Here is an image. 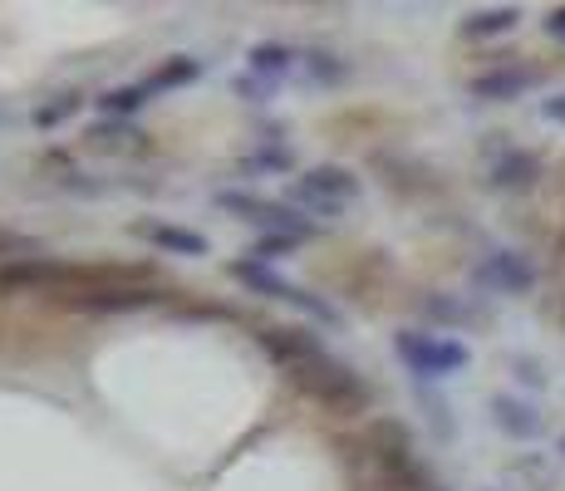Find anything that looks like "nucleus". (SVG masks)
<instances>
[{"mask_svg":"<svg viewBox=\"0 0 565 491\" xmlns=\"http://www.w3.org/2000/svg\"><path fill=\"white\" fill-rule=\"evenodd\" d=\"M286 378H290V388H300L306 398L320 403L324 413H334V418H360V413H369V403H374V388H369L350 364H340L330 349L310 354L306 364L286 369Z\"/></svg>","mask_w":565,"mask_h":491,"instance_id":"nucleus-1","label":"nucleus"},{"mask_svg":"<svg viewBox=\"0 0 565 491\" xmlns=\"http://www.w3.org/2000/svg\"><path fill=\"white\" fill-rule=\"evenodd\" d=\"M394 354L418 384H438V378H452L472 364V349L462 340H452V334H438V330H398Z\"/></svg>","mask_w":565,"mask_h":491,"instance_id":"nucleus-2","label":"nucleus"},{"mask_svg":"<svg viewBox=\"0 0 565 491\" xmlns=\"http://www.w3.org/2000/svg\"><path fill=\"white\" fill-rule=\"evenodd\" d=\"M364 196V182L354 178L344 162H315L296 182H290V202L310 216H340L344 206H354Z\"/></svg>","mask_w":565,"mask_h":491,"instance_id":"nucleus-3","label":"nucleus"},{"mask_svg":"<svg viewBox=\"0 0 565 491\" xmlns=\"http://www.w3.org/2000/svg\"><path fill=\"white\" fill-rule=\"evenodd\" d=\"M232 280L236 286H246L252 295H266V300H280V305H290V310H300V314H310V320H320V324H334L340 320V310H334L330 300H320L315 290L306 286H296V280H286L276 266H266V260H252V256H242V260H232Z\"/></svg>","mask_w":565,"mask_h":491,"instance_id":"nucleus-4","label":"nucleus"},{"mask_svg":"<svg viewBox=\"0 0 565 491\" xmlns=\"http://www.w3.org/2000/svg\"><path fill=\"white\" fill-rule=\"evenodd\" d=\"M226 216H242V222H256L260 232H280L296 236V242H315L320 236V222H310V212H300L296 202H270V196H252L242 188H222L212 196Z\"/></svg>","mask_w":565,"mask_h":491,"instance_id":"nucleus-5","label":"nucleus"},{"mask_svg":"<svg viewBox=\"0 0 565 491\" xmlns=\"http://www.w3.org/2000/svg\"><path fill=\"white\" fill-rule=\"evenodd\" d=\"M472 280L492 295H531L536 290V266H531L526 256H516V250H492V256H482V266L472 270Z\"/></svg>","mask_w":565,"mask_h":491,"instance_id":"nucleus-6","label":"nucleus"},{"mask_svg":"<svg viewBox=\"0 0 565 491\" xmlns=\"http://www.w3.org/2000/svg\"><path fill=\"white\" fill-rule=\"evenodd\" d=\"M256 344H260V354L270 359V364L280 369V374H286V369H296V364H306L310 354H320V334L315 330H306V324H266V330L256 334Z\"/></svg>","mask_w":565,"mask_h":491,"instance_id":"nucleus-7","label":"nucleus"},{"mask_svg":"<svg viewBox=\"0 0 565 491\" xmlns=\"http://www.w3.org/2000/svg\"><path fill=\"white\" fill-rule=\"evenodd\" d=\"M541 84L536 70H526V64H497V70L477 74L472 84H467V94L482 98V104H512V98L531 94Z\"/></svg>","mask_w":565,"mask_h":491,"instance_id":"nucleus-8","label":"nucleus"},{"mask_svg":"<svg viewBox=\"0 0 565 491\" xmlns=\"http://www.w3.org/2000/svg\"><path fill=\"white\" fill-rule=\"evenodd\" d=\"M162 295L153 286H108L94 295H74V300H60L64 310H79V314H124V310H148L158 305Z\"/></svg>","mask_w":565,"mask_h":491,"instance_id":"nucleus-9","label":"nucleus"},{"mask_svg":"<svg viewBox=\"0 0 565 491\" xmlns=\"http://www.w3.org/2000/svg\"><path fill=\"white\" fill-rule=\"evenodd\" d=\"M134 236L138 242H148L162 256H188V260H202L212 256V242H206L202 232H192V226H172V222H134Z\"/></svg>","mask_w":565,"mask_h":491,"instance_id":"nucleus-10","label":"nucleus"},{"mask_svg":"<svg viewBox=\"0 0 565 491\" xmlns=\"http://www.w3.org/2000/svg\"><path fill=\"white\" fill-rule=\"evenodd\" d=\"M84 143L94 152H114V158H124V152H153V138H148L143 128L124 124V118H94V124L84 128Z\"/></svg>","mask_w":565,"mask_h":491,"instance_id":"nucleus-11","label":"nucleus"},{"mask_svg":"<svg viewBox=\"0 0 565 491\" xmlns=\"http://www.w3.org/2000/svg\"><path fill=\"white\" fill-rule=\"evenodd\" d=\"M246 74H256V79L280 89L290 74H300V50L286 45V40H260V45L246 50Z\"/></svg>","mask_w":565,"mask_h":491,"instance_id":"nucleus-12","label":"nucleus"},{"mask_svg":"<svg viewBox=\"0 0 565 491\" xmlns=\"http://www.w3.org/2000/svg\"><path fill=\"white\" fill-rule=\"evenodd\" d=\"M418 314L433 324V330H467V324H482V310L467 305L462 295H448V290H428L418 300Z\"/></svg>","mask_w":565,"mask_h":491,"instance_id":"nucleus-13","label":"nucleus"},{"mask_svg":"<svg viewBox=\"0 0 565 491\" xmlns=\"http://www.w3.org/2000/svg\"><path fill=\"white\" fill-rule=\"evenodd\" d=\"M536 178H541V158L526 148H502V158L487 172V182L497 192H526V188H536Z\"/></svg>","mask_w":565,"mask_h":491,"instance_id":"nucleus-14","label":"nucleus"},{"mask_svg":"<svg viewBox=\"0 0 565 491\" xmlns=\"http://www.w3.org/2000/svg\"><path fill=\"white\" fill-rule=\"evenodd\" d=\"M492 423L507 433V438H516V442H531V438H541V413L531 408L526 398H512V393H497L492 403Z\"/></svg>","mask_w":565,"mask_h":491,"instance_id":"nucleus-15","label":"nucleus"},{"mask_svg":"<svg viewBox=\"0 0 565 491\" xmlns=\"http://www.w3.org/2000/svg\"><path fill=\"white\" fill-rule=\"evenodd\" d=\"M300 79L315 84V89H334V84L350 79V60L334 50L310 45V50H300Z\"/></svg>","mask_w":565,"mask_h":491,"instance_id":"nucleus-16","label":"nucleus"},{"mask_svg":"<svg viewBox=\"0 0 565 491\" xmlns=\"http://www.w3.org/2000/svg\"><path fill=\"white\" fill-rule=\"evenodd\" d=\"M516 25H521L516 6H487V10H472L458 30H462V40H502V35H512Z\"/></svg>","mask_w":565,"mask_h":491,"instance_id":"nucleus-17","label":"nucleus"},{"mask_svg":"<svg viewBox=\"0 0 565 491\" xmlns=\"http://www.w3.org/2000/svg\"><path fill=\"white\" fill-rule=\"evenodd\" d=\"M202 70H206V64L192 60V54H172V60H162L143 84H148V89H153V98H158V94H172V89H188V84H198Z\"/></svg>","mask_w":565,"mask_h":491,"instance_id":"nucleus-18","label":"nucleus"},{"mask_svg":"<svg viewBox=\"0 0 565 491\" xmlns=\"http://www.w3.org/2000/svg\"><path fill=\"white\" fill-rule=\"evenodd\" d=\"M94 104H99V118H124V124H128L134 114H143V108L153 104V89H148L143 79H138V84H118V89L99 94Z\"/></svg>","mask_w":565,"mask_h":491,"instance_id":"nucleus-19","label":"nucleus"},{"mask_svg":"<svg viewBox=\"0 0 565 491\" xmlns=\"http://www.w3.org/2000/svg\"><path fill=\"white\" fill-rule=\"evenodd\" d=\"M290 168H296L290 148H256V152H246V158L236 162L242 178H280V172H290Z\"/></svg>","mask_w":565,"mask_h":491,"instance_id":"nucleus-20","label":"nucleus"},{"mask_svg":"<svg viewBox=\"0 0 565 491\" xmlns=\"http://www.w3.org/2000/svg\"><path fill=\"white\" fill-rule=\"evenodd\" d=\"M300 242L296 236H280V232H260L256 242H252V250H246V256L252 260H266V266H276V260H286L290 250H296Z\"/></svg>","mask_w":565,"mask_h":491,"instance_id":"nucleus-21","label":"nucleus"},{"mask_svg":"<svg viewBox=\"0 0 565 491\" xmlns=\"http://www.w3.org/2000/svg\"><path fill=\"white\" fill-rule=\"evenodd\" d=\"M84 104H89V98H84V94H60V98H54V104L35 108V124H40V128H60V124H70V118L79 114Z\"/></svg>","mask_w":565,"mask_h":491,"instance_id":"nucleus-22","label":"nucleus"},{"mask_svg":"<svg viewBox=\"0 0 565 491\" xmlns=\"http://www.w3.org/2000/svg\"><path fill=\"white\" fill-rule=\"evenodd\" d=\"M418 403H423V413H428L433 433H438V438H452V413H448V398H443V393H433L428 384H418Z\"/></svg>","mask_w":565,"mask_h":491,"instance_id":"nucleus-23","label":"nucleus"},{"mask_svg":"<svg viewBox=\"0 0 565 491\" xmlns=\"http://www.w3.org/2000/svg\"><path fill=\"white\" fill-rule=\"evenodd\" d=\"M232 89H236V98H246V104H270V98H276L280 89H276V84H266V79H256V74H236V84H232Z\"/></svg>","mask_w":565,"mask_h":491,"instance_id":"nucleus-24","label":"nucleus"},{"mask_svg":"<svg viewBox=\"0 0 565 491\" xmlns=\"http://www.w3.org/2000/svg\"><path fill=\"white\" fill-rule=\"evenodd\" d=\"M512 374H516L526 388H546V384H551V378H546V369H541L531 354H512Z\"/></svg>","mask_w":565,"mask_h":491,"instance_id":"nucleus-25","label":"nucleus"},{"mask_svg":"<svg viewBox=\"0 0 565 491\" xmlns=\"http://www.w3.org/2000/svg\"><path fill=\"white\" fill-rule=\"evenodd\" d=\"M60 188H64V192H74V196H104V192H108V182H94L89 172H64Z\"/></svg>","mask_w":565,"mask_h":491,"instance_id":"nucleus-26","label":"nucleus"},{"mask_svg":"<svg viewBox=\"0 0 565 491\" xmlns=\"http://www.w3.org/2000/svg\"><path fill=\"white\" fill-rule=\"evenodd\" d=\"M25 256H40V246L25 242V236L0 232V266H6V260H25Z\"/></svg>","mask_w":565,"mask_h":491,"instance_id":"nucleus-27","label":"nucleus"},{"mask_svg":"<svg viewBox=\"0 0 565 491\" xmlns=\"http://www.w3.org/2000/svg\"><path fill=\"white\" fill-rule=\"evenodd\" d=\"M541 30H546L551 40H561L565 45V6H556V10H546V20H541Z\"/></svg>","mask_w":565,"mask_h":491,"instance_id":"nucleus-28","label":"nucleus"},{"mask_svg":"<svg viewBox=\"0 0 565 491\" xmlns=\"http://www.w3.org/2000/svg\"><path fill=\"white\" fill-rule=\"evenodd\" d=\"M541 118H546V124H565V94H551L546 104H541Z\"/></svg>","mask_w":565,"mask_h":491,"instance_id":"nucleus-29","label":"nucleus"},{"mask_svg":"<svg viewBox=\"0 0 565 491\" xmlns=\"http://www.w3.org/2000/svg\"><path fill=\"white\" fill-rule=\"evenodd\" d=\"M364 491H443V482L428 477V482H413V487H364Z\"/></svg>","mask_w":565,"mask_h":491,"instance_id":"nucleus-30","label":"nucleus"},{"mask_svg":"<svg viewBox=\"0 0 565 491\" xmlns=\"http://www.w3.org/2000/svg\"><path fill=\"white\" fill-rule=\"evenodd\" d=\"M556 314H561V330H565V295H561V310Z\"/></svg>","mask_w":565,"mask_h":491,"instance_id":"nucleus-31","label":"nucleus"},{"mask_svg":"<svg viewBox=\"0 0 565 491\" xmlns=\"http://www.w3.org/2000/svg\"><path fill=\"white\" fill-rule=\"evenodd\" d=\"M561 457H565V433H561Z\"/></svg>","mask_w":565,"mask_h":491,"instance_id":"nucleus-32","label":"nucleus"}]
</instances>
